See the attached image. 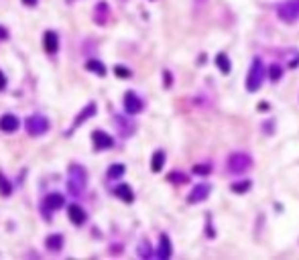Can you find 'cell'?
Wrapping results in <instances>:
<instances>
[{
    "label": "cell",
    "instance_id": "obj_1",
    "mask_svg": "<svg viewBox=\"0 0 299 260\" xmlns=\"http://www.w3.org/2000/svg\"><path fill=\"white\" fill-rule=\"evenodd\" d=\"M88 187V173L82 165H70L67 169V189H70V193L79 197L86 191Z\"/></svg>",
    "mask_w": 299,
    "mask_h": 260
},
{
    "label": "cell",
    "instance_id": "obj_2",
    "mask_svg": "<svg viewBox=\"0 0 299 260\" xmlns=\"http://www.w3.org/2000/svg\"><path fill=\"white\" fill-rule=\"evenodd\" d=\"M262 82H264V65L259 57H255L248 69V75H246V89L248 92H259Z\"/></svg>",
    "mask_w": 299,
    "mask_h": 260
},
{
    "label": "cell",
    "instance_id": "obj_3",
    "mask_svg": "<svg viewBox=\"0 0 299 260\" xmlns=\"http://www.w3.org/2000/svg\"><path fill=\"white\" fill-rule=\"evenodd\" d=\"M25 128H27V132L31 134V137H41V134L49 132L51 124H49V120L45 118V116L33 114V116H29V118L25 120Z\"/></svg>",
    "mask_w": 299,
    "mask_h": 260
},
{
    "label": "cell",
    "instance_id": "obj_4",
    "mask_svg": "<svg viewBox=\"0 0 299 260\" xmlns=\"http://www.w3.org/2000/svg\"><path fill=\"white\" fill-rule=\"evenodd\" d=\"M277 17L283 22H297L299 20V0H285L277 8Z\"/></svg>",
    "mask_w": 299,
    "mask_h": 260
},
{
    "label": "cell",
    "instance_id": "obj_5",
    "mask_svg": "<svg viewBox=\"0 0 299 260\" xmlns=\"http://www.w3.org/2000/svg\"><path fill=\"white\" fill-rule=\"evenodd\" d=\"M250 165H252V159L246 153H232L228 156V171L230 173H236V175L244 173Z\"/></svg>",
    "mask_w": 299,
    "mask_h": 260
},
{
    "label": "cell",
    "instance_id": "obj_6",
    "mask_svg": "<svg viewBox=\"0 0 299 260\" xmlns=\"http://www.w3.org/2000/svg\"><path fill=\"white\" fill-rule=\"evenodd\" d=\"M124 110H126V114H139V112L143 110V100L136 96L134 92H126L124 94Z\"/></svg>",
    "mask_w": 299,
    "mask_h": 260
},
{
    "label": "cell",
    "instance_id": "obj_7",
    "mask_svg": "<svg viewBox=\"0 0 299 260\" xmlns=\"http://www.w3.org/2000/svg\"><path fill=\"white\" fill-rule=\"evenodd\" d=\"M96 112H98V106H96V102H90V104L82 110V112H79V114L75 116V120H74V124H72V128H70V132H67V134H72L77 126H82V124L86 122V120H90L92 116H94L96 114Z\"/></svg>",
    "mask_w": 299,
    "mask_h": 260
},
{
    "label": "cell",
    "instance_id": "obj_8",
    "mask_svg": "<svg viewBox=\"0 0 299 260\" xmlns=\"http://www.w3.org/2000/svg\"><path fill=\"white\" fill-rule=\"evenodd\" d=\"M210 191H212V187L208 183L195 185L189 191V195H187V203H202V201H206V199H208V195H210Z\"/></svg>",
    "mask_w": 299,
    "mask_h": 260
},
{
    "label": "cell",
    "instance_id": "obj_9",
    "mask_svg": "<svg viewBox=\"0 0 299 260\" xmlns=\"http://www.w3.org/2000/svg\"><path fill=\"white\" fill-rule=\"evenodd\" d=\"M92 140H94L98 151L112 149V146H114V139L110 137V134H106L104 130H94V132H92Z\"/></svg>",
    "mask_w": 299,
    "mask_h": 260
},
{
    "label": "cell",
    "instance_id": "obj_10",
    "mask_svg": "<svg viewBox=\"0 0 299 260\" xmlns=\"http://www.w3.org/2000/svg\"><path fill=\"white\" fill-rule=\"evenodd\" d=\"M63 206H65V197L61 193H49L43 199V209H47V211H55Z\"/></svg>",
    "mask_w": 299,
    "mask_h": 260
},
{
    "label": "cell",
    "instance_id": "obj_11",
    "mask_svg": "<svg viewBox=\"0 0 299 260\" xmlns=\"http://www.w3.org/2000/svg\"><path fill=\"white\" fill-rule=\"evenodd\" d=\"M67 216H70L72 224H75V225H84L88 220V213L84 211V208H79L77 203H72V206L67 208Z\"/></svg>",
    "mask_w": 299,
    "mask_h": 260
},
{
    "label": "cell",
    "instance_id": "obj_12",
    "mask_svg": "<svg viewBox=\"0 0 299 260\" xmlns=\"http://www.w3.org/2000/svg\"><path fill=\"white\" fill-rule=\"evenodd\" d=\"M20 126V120L15 114H4L0 118V130L2 132H17Z\"/></svg>",
    "mask_w": 299,
    "mask_h": 260
},
{
    "label": "cell",
    "instance_id": "obj_13",
    "mask_svg": "<svg viewBox=\"0 0 299 260\" xmlns=\"http://www.w3.org/2000/svg\"><path fill=\"white\" fill-rule=\"evenodd\" d=\"M43 47L47 53H55L57 47H59V37H57L55 31H45L43 35Z\"/></svg>",
    "mask_w": 299,
    "mask_h": 260
},
{
    "label": "cell",
    "instance_id": "obj_14",
    "mask_svg": "<svg viewBox=\"0 0 299 260\" xmlns=\"http://www.w3.org/2000/svg\"><path fill=\"white\" fill-rule=\"evenodd\" d=\"M110 18V8L106 2H98L96 8H94V20L98 22V25H106Z\"/></svg>",
    "mask_w": 299,
    "mask_h": 260
},
{
    "label": "cell",
    "instance_id": "obj_15",
    "mask_svg": "<svg viewBox=\"0 0 299 260\" xmlns=\"http://www.w3.org/2000/svg\"><path fill=\"white\" fill-rule=\"evenodd\" d=\"M171 256V240H169V236L167 234H161V238H159V250H157V258L161 260H165Z\"/></svg>",
    "mask_w": 299,
    "mask_h": 260
},
{
    "label": "cell",
    "instance_id": "obj_16",
    "mask_svg": "<svg viewBox=\"0 0 299 260\" xmlns=\"http://www.w3.org/2000/svg\"><path fill=\"white\" fill-rule=\"evenodd\" d=\"M45 246H47L51 252L61 250V248H63V236H61V234H51V236H47V240H45Z\"/></svg>",
    "mask_w": 299,
    "mask_h": 260
},
{
    "label": "cell",
    "instance_id": "obj_17",
    "mask_svg": "<svg viewBox=\"0 0 299 260\" xmlns=\"http://www.w3.org/2000/svg\"><path fill=\"white\" fill-rule=\"evenodd\" d=\"M114 193H116L122 201H126V203H132L134 201V193H132V189L126 185V183H120L116 189H114Z\"/></svg>",
    "mask_w": 299,
    "mask_h": 260
},
{
    "label": "cell",
    "instance_id": "obj_18",
    "mask_svg": "<svg viewBox=\"0 0 299 260\" xmlns=\"http://www.w3.org/2000/svg\"><path fill=\"white\" fill-rule=\"evenodd\" d=\"M216 67H220V71H222L224 75L230 73V67H232V63H230V59H228L226 53H218V55H216Z\"/></svg>",
    "mask_w": 299,
    "mask_h": 260
},
{
    "label": "cell",
    "instance_id": "obj_19",
    "mask_svg": "<svg viewBox=\"0 0 299 260\" xmlns=\"http://www.w3.org/2000/svg\"><path fill=\"white\" fill-rule=\"evenodd\" d=\"M163 165H165V153L163 151H155L153 159H151V171L159 173L161 169H163Z\"/></svg>",
    "mask_w": 299,
    "mask_h": 260
},
{
    "label": "cell",
    "instance_id": "obj_20",
    "mask_svg": "<svg viewBox=\"0 0 299 260\" xmlns=\"http://www.w3.org/2000/svg\"><path fill=\"white\" fill-rule=\"evenodd\" d=\"M86 67H88V71H92V73H98V75H102V77H104V75L108 73L106 65L102 63V61H96V59H90V61L86 63Z\"/></svg>",
    "mask_w": 299,
    "mask_h": 260
},
{
    "label": "cell",
    "instance_id": "obj_21",
    "mask_svg": "<svg viewBox=\"0 0 299 260\" xmlns=\"http://www.w3.org/2000/svg\"><path fill=\"white\" fill-rule=\"evenodd\" d=\"M250 187H252V181H248V179H243V181H238V183L230 185V189H232L234 193H246Z\"/></svg>",
    "mask_w": 299,
    "mask_h": 260
},
{
    "label": "cell",
    "instance_id": "obj_22",
    "mask_svg": "<svg viewBox=\"0 0 299 260\" xmlns=\"http://www.w3.org/2000/svg\"><path fill=\"white\" fill-rule=\"evenodd\" d=\"M281 77H283V67L277 65V63H273V65L269 67V80H271V82H279Z\"/></svg>",
    "mask_w": 299,
    "mask_h": 260
},
{
    "label": "cell",
    "instance_id": "obj_23",
    "mask_svg": "<svg viewBox=\"0 0 299 260\" xmlns=\"http://www.w3.org/2000/svg\"><path fill=\"white\" fill-rule=\"evenodd\" d=\"M122 175H124V165H120V163L110 165V169H108V179H118Z\"/></svg>",
    "mask_w": 299,
    "mask_h": 260
},
{
    "label": "cell",
    "instance_id": "obj_24",
    "mask_svg": "<svg viewBox=\"0 0 299 260\" xmlns=\"http://www.w3.org/2000/svg\"><path fill=\"white\" fill-rule=\"evenodd\" d=\"M193 173L195 175H210L212 173V165L210 163H198L193 167Z\"/></svg>",
    "mask_w": 299,
    "mask_h": 260
},
{
    "label": "cell",
    "instance_id": "obj_25",
    "mask_svg": "<svg viewBox=\"0 0 299 260\" xmlns=\"http://www.w3.org/2000/svg\"><path fill=\"white\" fill-rule=\"evenodd\" d=\"M167 181H171V183H187L189 177L186 173H169L167 175Z\"/></svg>",
    "mask_w": 299,
    "mask_h": 260
},
{
    "label": "cell",
    "instance_id": "obj_26",
    "mask_svg": "<svg viewBox=\"0 0 299 260\" xmlns=\"http://www.w3.org/2000/svg\"><path fill=\"white\" fill-rule=\"evenodd\" d=\"M10 191H13V185L8 183V179L0 173V193L2 195H10Z\"/></svg>",
    "mask_w": 299,
    "mask_h": 260
},
{
    "label": "cell",
    "instance_id": "obj_27",
    "mask_svg": "<svg viewBox=\"0 0 299 260\" xmlns=\"http://www.w3.org/2000/svg\"><path fill=\"white\" fill-rule=\"evenodd\" d=\"M139 256H143V258H151V248H149V242H147V240H143L141 246H139Z\"/></svg>",
    "mask_w": 299,
    "mask_h": 260
},
{
    "label": "cell",
    "instance_id": "obj_28",
    "mask_svg": "<svg viewBox=\"0 0 299 260\" xmlns=\"http://www.w3.org/2000/svg\"><path fill=\"white\" fill-rule=\"evenodd\" d=\"M114 73H116L118 77H131V69H126L124 65H116V67H114Z\"/></svg>",
    "mask_w": 299,
    "mask_h": 260
},
{
    "label": "cell",
    "instance_id": "obj_29",
    "mask_svg": "<svg viewBox=\"0 0 299 260\" xmlns=\"http://www.w3.org/2000/svg\"><path fill=\"white\" fill-rule=\"evenodd\" d=\"M2 89H6V75L0 71V92H2Z\"/></svg>",
    "mask_w": 299,
    "mask_h": 260
},
{
    "label": "cell",
    "instance_id": "obj_30",
    "mask_svg": "<svg viewBox=\"0 0 299 260\" xmlns=\"http://www.w3.org/2000/svg\"><path fill=\"white\" fill-rule=\"evenodd\" d=\"M4 39H8V31L4 27H0V41H4Z\"/></svg>",
    "mask_w": 299,
    "mask_h": 260
},
{
    "label": "cell",
    "instance_id": "obj_31",
    "mask_svg": "<svg viewBox=\"0 0 299 260\" xmlns=\"http://www.w3.org/2000/svg\"><path fill=\"white\" fill-rule=\"evenodd\" d=\"M163 77H165V87L171 86V73L169 71H163Z\"/></svg>",
    "mask_w": 299,
    "mask_h": 260
},
{
    "label": "cell",
    "instance_id": "obj_32",
    "mask_svg": "<svg viewBox=\"0 0 299 260\" xmlns=\"http://www.w3.org/2000/svg\"><path fill=\"white\" fill-rule=\"evenodd\" d=\"M22 4H27V6H35V4H37V0H22Z\"/></svg>",
    "mask_w": 299,
    "mask_h": 260
},
{
    "label": "cell",
    "instance_id": "obj_33",
    "mask_svg": "<svg viewBox=\"0 0 299 260\" xmlns=\"http://www.w3.org/2000/svg\"><path fill=\"white\" fill-rule=\"evenodd\" d=\"M202 4H206V0H195V6H202Z\"/></svg>",
    "mask_w": 299,
    "mask_h": 260
}]
</instances>
